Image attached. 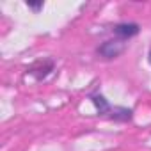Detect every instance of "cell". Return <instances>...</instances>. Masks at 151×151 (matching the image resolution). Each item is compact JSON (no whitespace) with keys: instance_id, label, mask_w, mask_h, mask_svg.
<instances>
[{"instance_id":"cell-3","label":"cell","mask_w":151,"mask_h":151,"mask_svg":"<svg viewBox=\"0 0 151 151\" xmlns=\"http://www.w3.org/2000/svg\"><path fill=\"white\" fill-rule=\"evenodd\" d=\"M91 101L94 103L98 114H109V112L112 110V107L109 105V101H107L105 96H101V94H93V96H91Z\"/></svg>"},{"instance_id":"cell-5","label":"cell","mask_w":151,"mask_h":151,"mask_svg":"<svg viewBox=\"0 0 151 151\" xmlns=\"http://www.w3.org/2000/svg\"><path fill=\"white\" fill-rule=\"evenodd\" d=\"M27 6H29L30 9H34V11H39V9H43V2H39V4H32V2H27Z\"/></svg>"},{"instance_id":"cell-6","label":"cell","mask_w":151,"mask_h":151,"mask_svg":"<svg viewBox=\"0 0 151 151\" xmlns=\"http://www.w3.org/2000/svg\"><path fill=\"white\" fill-rule=\"evenodd\" d=\"M149 62H151V52H149Z\"/></svg>"},{"instance_id":"cell-1","label":"cell","mask_w":151,"mask_h":151,"mask_svg":"<svg viewBox=\"0 0 151 151\" xmlns=\"http://www.w3.org/2000/svg\"><path fill=\"white\" fill-rule=\"evenodd\" d=\"M124 52V43L123 41H105L98 46V53L103 59H116L117 55H121Z\"/></svg>"},{"instance_id":"cell-4","label":"cell","mask_w":151,"mask_h":151,"mask_svg":"<svg viewBox=\"0 0 151 151\" xmlns=\"http://www.w3.org/2000/svg\"><path fill=\"white\" fill-rule=\"evenodd\" d=\"M112 119L116 121H130L132 119V110L130 109H124V107H116L110 114Z\"/></svg>"},{"instance_id":"cell-2","label":"cell","mask_w":151,"mask_h":151,"mask_svg":"<svg viewBox=\"0 0 151 151\" xmlns=\"http://www.w3.org/2000/svg\"><path fill=\"white\" fill-rule=\"evenodd\" d=\"M112 30H114V34H116L117 37H121V39H130V37H133V36L139 34L140 27H139V23L130 22V23H117Z\"/></svg>"}]
</instances>
